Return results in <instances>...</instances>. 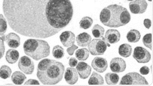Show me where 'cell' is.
Returning a JSON list of instances; mask_svg holds the SVG:
<instances>
[{
  "mask_svg": "<svg viewBox=\"0 0 153 86\" xmlns=\"http://www.w3.org/2000/svg\"><path fill=\"white\" fill-rule=\"evenodd\" d=\"M3 10L13 30L43 39L64 29L73 15L70 0H3Z\"/></svg>",
  "mask_w": 153,
  "mask_h": 86,
  "instance_id": "obj_1",
  "label": "cell"
},
{
  "mask_svg": "<svg viewBox=\"0 0 153 86\" xmlns=\"http://www.w3.org/2000/svg\"><path fill=\"white\" fill-rule=\"evenodd\" d=\"M65 69L62 63L44 59L40 61L37 66V78L44 85H56L62 79Z\"/></svg>",
  "mask_w": 153,
  "mask_h": 86,
  "instance_id": "obj_2",
  "label": "cell"
},
{
  "mask_svg": "<svg viewBox=\"0 0 153 86\" xmlns=\"http://www.w3.org/2000/svg\"><path fill=\"white\" fill-rule=\"evenodd\" d=\"M100 19L105 26L117 28L127 24L131 21V16L126 8L113 4L104 8L101 10Z\"/></svg>",
  "mask_w": 153,
  "mask_h": 86,
  "instance_id": "obj_3",
  "label": "cell"
},
{
  "mask_svg": "<svg viewBox=\"0 0 153 86\" xmlns=\"http://www.w3.org/2000/svg\"><path fill=\"white\" fill-rule=\"evenodd\" d=\"M24 52L36 61L48 57L50 54V46L48 42L39 39H29L23 45Z\"/></svg>",
  "mask_w": 153,
  "mask_h": 86,
  "instance_id": "obj_4",
  "label": "cell"
},
{
  "mask_svg": "<svg viewBox=\"0 0 153 86\" xmlns=\"http://www.w3.org/2000/svg\"><path fill=\"white\" fill-rule=\"evenodd\" d=\"M101 38L102 39H93L88 45L89 52L93 56L104 55L107 49V46L108 47L111 46V45L106 42L104 37Z\"/></svg>",
  "mask_w": 153,
  "mask_h": 86,
  "instance_id": "obj_5",
  "label": "cell"
},
{
  "mask_svg": "<svg viewBox=\"0 0 153 86\" xmlns=\"http://www.w3.org/2000/svg\"><path fill=\"white\" fill-rule=\"evenodd\" d=\"M120 85H149L144 77L137 73H129L123 76L120 81Z\"/></svg>",
  "mask_w": 153,
  "mask_h": 86,
  "instance_id": "obj_6",
  "label": "cell"
},
{
  "mask_svg": "<svg viewBox=\"0 0 153 86\" xmlns=\"http://www.w3.org/2000/svg\"><path fill=\"white\" fill-rule=\"evenodd\" d=\"M133 57L140 64H146L151 59V54L148 51L141 46H137L134 48Z\"/></svg>",
  "mask_w": 153,
  "mask_h": 86,
  "instance_id": "obj_7",
  "label": "cell"
},
{
  "mask_svg": "<svg viewBox=\"0 0 153 86\" xmlns=\"http://www.w3.org/2000/svg\"><path fill=\"white\" fill-rule=\"evenodd\" d=\"M18 67L21 71L27 75L32 74L35 66L33 61L27 56L21 57L18 62Z\"/></svg>",
  "mask_w": 153,
  "mask_h": 86,
  "instance_id": "obj_8",
  "label": "cell"
},
{
  "mask_svg": "<svg viewBox=\"0 0 153 86\" xmlns=\"http://www.w3.org/2000/svg\"><path fill=\"white\" fill-rule=\"evenodd\" d=\"M147 7L146 0H135L129 3V10L131 13L135 14L144 13Z\"/></svg>",
  "mask_w": 153,
  "mask_h": 86,
  "instance_id": "obj_9",
  "label": "cell"
},
{
  "mask_svg": "<svg viewBox=\"0 0 153 86\" xmlns=\"http://www.w3.org/2000/svg\"><path fill=\"white\" fill-rule=\"evenodd\" d=\"M126 67V61L121 58H114L110 63V68L113 73H122L125 71Z\"/></svg>",
  "mask_w": 153,
  "mask_h": 86,
  "instance_id": "obj_10",
  "label": "cell"
},
{
  "mask_svg": "<svg viewBox=\"0 0 153 86\" xmlns=\"http://www.w3.org/2000/svg\"><path fill=\"white\" fill-rule=\"evenodd\" d=\"M91 66L97 72L103 73L108 68V63L106 59L97 57L92 61Z\"/></svg>",
  "mask_w": 153,
  "mask_h": 86,
  "instance_id": "obj_11",
  "label": "cell"
},
{
  "mask_svg": "<svg viewBox=\"0 0 153 86\" xmlns=\"http://www.w3.org/2000/svg\"><path fill=\"white\" fill-rule=\"evenodd\" d=\"M76 69L80 79H85L91 75V67L85 62H79L77 65Z\"/></svg>",
  "mask_w": 153,
  "mask_h": 86,
  "instance_id": "obj_12",
  "label": "cell"
},
{
  "mask_svg": "<svg viewBox=\"0 0 153 86\" xmlns=\"http://www.w3.org/2000/svg\"><path fill=\"white\" fill-rule=\"evenodd\" d=\"M60 39L64 46L69 47L75 43V35L71 31H65L60 35Z\"/></svg>",
  "mask_w": 153,
  "mask_h": 86,
  "instance_id": "obj_13",
  "label": "cell"
},
{
  "mask_svg": "<svg viewBox=\"0 0 153 86\" xmlns=\"http://www.w3.org/2000/svg\"><path fill=\"white\" fill-rule=\"evenodd\" d=\"M65 79L68 84L74 85L78 80V75L76 70L72 67H68L65 73Z\"/></svg>",
  "mask_w": 153,
  "mask_h": 86,
  "instance_id": "obj_14",
  "label": "cell"
},
{
  "mask_svg": "<svg viewBox=\"0 0 153 86\" xmlns=\"http://www.w3.org/2000/svg\"><path fill=\"white\" fill-rule=\"evenodd\" d=\"M5 41L10 47L13 48H17L21 44L20 37L16 33L13 32H10L6 35Z\"/></svg>",
  "mask_w": 153,
  "mask_h": 86,
  "instance_id": "obj_15",
  "label": "cell"
},
{
  "mask_svg": "<svg viewBox=\"0 0 153 86\" xmlns=\"http://www.w3.org/2000/svg\"><path fill=\"white\" fill-rule=\"evenodd\" d=\"M120 33L118 31L115 29H109L106 31L105 34V40L108 43L115 44L120 40Z\"/></svg>",
  "mask_w": 153,
  "mask_h": 86,
  "instance_id": "obj_16",
  "label": "cell"
},
{
  "mask_svg": "<svg viewBox=\"0 0 153 86\" xmlns=\"http://www.w3.org/2000/svg\"><path fill=\"white\" fill-rule=\"evenodd\" d=\"M76 41L79 46L86 47L91 43V37L86 32H83L77 36Z\"/></svg>",
  "mask_w": 153,
  "mask_h": 86,
  "instance_id": "obj_17",
  "label": "cell"
},
{
  "mask_svg": "<svg viewBox=\"0 0 153 86\" xmlns=\"http://www.w3.org/2000/svg\"><path fill=\"white\" fill-rule=\"evenodd\" d=\"M19 53L14 49H9L6 55V61L10 64H14L18 61Z\"/></svg>",
  "mask_w": 153,
  "mask_h": 86,
  "instance_id": "obj_18",
  "label": "cell"
},
{
  "mask_svg": "<svg viewBox=\"0 0 153 86\" xmlns=\"http://www.w3.org/2000/svg\"><path fill=\"white\" fill-rule=\"evenodd\" d=\"M141 35L140 31L136 29L129 31L127 34L126 38L129 43H136L140 39Z\"/></svg>",
  "mask_w": 153,
  "mask_h": 86,
  "instance_id": "obj_19",
  "label": "cell"
},
{
  "mask_svg": "<svg viewBox=\"0 0 153 86\" xmlns=\"http://www.w3.org/2000/svg\"><path fill=\"white\" fill-rule=\"evenodd\" d=\"M132 52V46L128 44L124 43L119 47V53L124 58H128L131 55Z\"/></svg>",
  "mask_w": 153,
  "mask_h": 86,
  "instance_id": "obj_20",
  "label": "cell"
},
{
  "mask_svg": "<svg viewBox=\"0 0 153 86\" xmlns=\"http://www.w3.org/2000/svg\"><path fill=\"white\" fill-rule=\"evenodd\" d=\"M26 79L27 77L20 71H16L11 76V80L16 85L23 84Z\"/></svg>",
  "mask_w": 153,
  "mask_h": 86,
  "instance_id": "obj_21",
  "label": "cell"
},
{
  "mask_svg": "<svg viewBox=\"0 0 153 86\" xmlns=\"http://www.w3.org/2000/svg\"><path fill=\"white\" fill-rule=\"evenodd\" d=\"M104 83L103 77L95 72H93L91 76L90 77L88 84L89 85H103Z\"/></svg>",
  "mask_w": 153,
  "mask_h": 86,
  "instance_id": "obj_22",
  "label": "cell"
},
{
  "mask_svg": "<svg viewBox=\"0 0 153 86\" xmlns=\"http://www.w3.org/2000/svg\"><path fill=\"white\" fill-rule=\"evenodd\" d=\"M105 79L108 85H116L118 82L120 77L117 74L108 73L105 75Z\"/></svg>",
  "mask_w": 153,
  "mask_h": 86,
  "instance_id": "obj_23",
  "label": "cell"
},
{
  "mask_svg": "<svg viewBox=\"0 0 153 86\" xmlns=\"http://www.w3.org/2000/svg\"><path fill=\"white\" fill-rule=\"evenodd\" d=\"M75 55L78 60L85 61L89 58L90 52L86 48H81L76 51Z\"/></svg>",
  "mask_w": 153,
  "mask_h": 86,
  "instance_id": "obj_24",
  "label": "cell"
},
{
  "mask_svg": "<svg viewBox=\"0 0 153 86\" xmlns=\"http://www.w3.org/2000/svg\"><path fill=\"white\" fill-rule=\"evenodd\" d=\"M92 33L95 38H101L105 33V29L100 25L96 24L92 29Z\"/></svg>",
  "mask_w": 153,
  "mask_h": 86,
  "instance_id": "obj_25",
  "label": "cell"
},
{
  "mask_svg": "<svg viewBox=\"0 0 153 86\" xmlns=\"http://www.w3.org/2000/svg\"><path fill=\"white\" fill-rule=\"evenodd\" d=\"M52 55L55 58L61 59L64 57V49L61 46H55L53 48Z\"/></svg>",
  "mask_w": 153,
  "mask_h": 86,
  "instance_id": "obj_26",
  "label": "cell"
},
{
  "mask_svg": "<svg viewBox=\"0 0 153 86\" xmlns=\"http://www.w3.org/2000/svg\"><path fill=\"white\" fill-rule=\"evenodd\" d=\"M93 21L91 17L88 16H85L83 17L79 22V26L81 28L85 30L91 28L92 25Z\"/></svg>",
  "mask_w": 153,
  "mask_h": 86,
  "instance_id": "obj_27",
  "label": "cell"
},
{
  "mask_svg": "<svg viewBox=\"0 0 153 86\" xmlns=\"http://www.w3.org/2000/svg\"><path fill=\"white\" fill-rule=\"evenodd\" d=\"M12 71L9 67L7 65H3L0 68V78L6 79L10 78Z\"/></svg>",
  "mask_w": 153,
  "mask_h": 86,
  "instance_id": "obj_28",
  "label": "cell"
},
{
  "mask_svg": "<svg viewBox=\"0 0 153 86\" xmlns=\"http://www.w3.org/2000/svg\"><path fill=\"white\" fill-rule=\"evenodd\" d=\"M7 28V22L3 15L0 14V36H4Z\"/></svg>",
  "mask_w": 153,
  "mask_h": 86,
  "instance_id": "obj_29",
  "label": "cell"
},
{
  "mask_svg": "<svg viewBox=\"0 0 153 86\" xmlns=\"http://www.w3.org/2000/svg\"><path fill=\"white\" fill-rule=\"evenodd\" d=\"M143 44L146 47L149 48L152 50V34L149 33L146 34L143 37Z\"/></svg>",
  "mask_w": 153,
  "mask_h": 86,
  "instance_id": "obj_30",
  "label": "cell"
},
{
  "mask_svg": "<svg viewBox=\"0 0 153 86\" xmlns=\"http://www.w3.org/2000/svg\"><path fill=\"white\" fill-rule=\"evenodd\" d=\"M4 40L0 37V59L4 56L5 52V46L4 45Z\"/></svg>",
  "mask_w": 153,
  "mask_h": 86,
  "instance_id": "obj_31",
  "label": "cell"
},
{
  "mask_svg": "<svg viewBox=\"0 0 153 86\" xmlns=\"http://www.w3.org/2000/svg\"><path fill=\"white\" fill-rule=\"evenodd\" d=\"M78 47L77 46L73 44L71 46V47L67 48L66 51H67V53H68L69 55L72 56L74 54V51L76 50V49H78Z\"/></svg>",
  "mask_w": 153,
  "mask_h": 86,
  "instance_id": "obj_32",
  "label": "cell"
},
{
  "mask_svg": "<svg viewBox=\"0 0 153 86\" xmlns=\"http://www.w3.org/2000/svg\"><path fill=\"white\" fill-rule=\"evenodd\" d=\"M77 64L78 61L76 58H71L69 60V64L71 67H75Z\"/></svg>",
  "mask_w": 153,
  "mask_h": 86,
  "instance_id": "obj_33",
  "label": "cell"
},
{
  "mask_svg": "<svg viewBox=\"0 0 153 86\" xmlns=\"http://www.w3.org/2000/svg\"><path fill=\"white\" fill-rule=\"evenodd\" d=\"M140 72L141 74H142V75H147L149 73V69L147 66H145L142 67L140 69Z\"/></svg>",
  "mask_w": 153,
  "mask_h": 86,
  "instance_id": "obj_34",
  "label": "cell"
},
{
  "mask_svg": "<svg viewBox=\"0 0 153 86\" xmlns=\"http://www.w3.org/2000/svg\"><path fill=\"white\" fill-rule=\"evenodd\" d=\"M25 85H39L40 83L38 81L35 79L28 80L25 83Z\"/></svg>",
  "mask_w": 153,
  "mask_h": 86,
  "instance_id": "obj_35",
  "label": "cell"
},
{
  "mask_svg": "<svg viewBox=\"0 0 153 86\" xmlns=\"http://www.w3.org/2000/svg\"><path fill=\"white\" fill-rule=\"evenodd\" d=\"M144 25L146 28L149 29L151 26V21L149 19H146L144 20Z\"/></svg>",
  "mask_w": 153,
  "mask_h": 86,
  "instance_id": "obj_36",
  "label": "cell"
},
{
  "mask_svg": "<svg viewBox=\"0 0 153 86\" xmlns=\"http://www.w3.org/2000/svg\"><path fill=\"white\" fill-rule=\"evenodd\" d=\"M127 1H132L133 0H127Z\"/></svg>",
  "mask_w": 153,
  "mask_h": 86,
  "instance_id": "obj_37",
  "label": "cell"
},
{
  "mask_svg": "<svg viewBox=\"0 0 153 86\" xmlns=\"http://www.w3.org/2000/svg\"><path fill=\"white\" fill-rule=\"evenodd\" d=\"M149 1H152V0H148Z\"/></svg>",
  "mask_w": 153,
  "mask_h": 86,
  "instance_id": "obj_38",
  "label": "cell"
}]
</instances>
